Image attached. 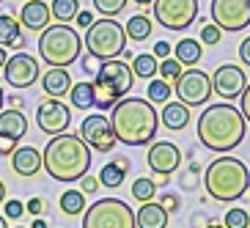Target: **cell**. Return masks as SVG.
I'll list each match as a JSON object with an SVG mask.
<instances>
[{
	"label": "cell",
	"mask_w": 250,
	"mask_h": 228,
	"mask_svg": "<svg viewBox=\"0 0 250 228\" xmlns=\"http://www.w3.org/2000/svg\"><path fill=\"white\" fill-rule=\"evenodd\" d=\"M239 113H242L245 124H250V83H248V88L242 91V96H239Z\"/></svg>",
	"instance_id": "f35d334b"
},
{
	"label": "cell",
	"mask_w": 250,
	"mask_h": 228,
	"mask_svg": "<svg viewBox=\"0 0 250 228\" xmlns=\"http://www.w3.org/2000/svg\"><path fill=\"white\" fill-rule=\"evenodd\" d=\"M170 214L162 209V204L151 201V204H140V209L135 212V226L138 228H165Z\"/></svg>",
	"instance_id": "44dd1931"
},
{
	"label": "cell",
	"mask_w": 250,
	"mask_h": 228,
	"mask_svg": "<svg viewBox=\"0 0 250 228\" xmlns=\"http://www.w3.org/2000/svg\"><path fill=\"white\" fill-rule=\"evenodd\" d=\"M14 228H25V226H14Z\"/></svg>",
	"instance_id": "6f0895ef"
},
{
	"label": "cell",
	"mask_w": 250,
	"mask_h": 228,
	"mask_svg": "<svg viewBox=\"0 0 250 228\" xmlns=\"http://www.w3.org/2000/svg\"><path fill=\"white\" fill-rule=\"evenodd\" d=\"M52 22V11H50V3H44V0H28V3H22V8H20V25L28 30H47Z\"/></svg>",
	"instance_id": "e0dca14e"
},
{
	"label": "cell",
	"mask_w": 250,
	"mask_h": 228,
	"mask_svg": "<svg viewBox=\"0 0 250 228\" xmlns=\"http://www.w3.org/2000/svg\"><path fill=\"white\" fill-rule=\"evenodd\" d=\"M58 206H61V212L66 214V217H77V214H83L85 209H88V206H85V195H83L80 190H66V192H61Z\"/></svg>",
	"instance_id": "83f0119b"
},
{
	"label": "cell",
	"mask_w": 250,
	"mask_h": 228,
	"mask_svg": "<svg viewBox=\"0 0 250 228\" xmlns=\"http://www.w3.org/2000/svg\"><path fill=\"white\" fill-rule=\"evenodd\" d=\"M154 20L168 30L190 28L198 17V0H154Z\"/></svg>",
	"instance_id": "30bf717a"
},
{
	"label": "cell",
	"mask_w": 250,
	"mask_h": 228,
	"mask_svg": "<svg viewBox=\"0 0 250 228\" xmlns=\"http://www.w3.org/2000/svg\"><path fill=\"white\" fill-rule=\"evenodd\" d=\"M99 187H102V184H99V179L91 176V173H85V176L80 179V192H83V195H94Z\"/></svg>",
	"instance_id": "74e56055"
},
{
	"label": "cell",
	"mask_w": 250,
	"mask_h": 228,
	"mask_svg": "<svg viewBox=\"0 0 250 228\" xmlns=\"http://www.w3.org/2000/svg\"><path fill=\"white\" fill-rule=\"evenodd\" d=\"M223 226L226 228H250V214L245 212V209H239V206H234V209H228V214L223 217Z\"/></svg>",
	"instance_id": "e575fe53"
},
{
	"label": "cell",
	"mask_w": 250,
	"mask_h": 228,
	"mask_svg": "<svg viewBox=\"0 0 250 228\" xmlns=\"http://www.w3.org/2000/svg\"><path fill=\"white\" fill-rule=\"evenodd\" d=\"M80 140L91 151L96 154H110L116 148V132H113L110 118L102 116V113H94V116H85L80 124Z\"/></svg>",
	"instance_id": "8fae6325"
},
{
	"label": "cell",
	"mask_w": 250,
	"mask_h": 228,
	"mask_svg": "<svg viewBox=\"0 0 250 228\" xmlns=\"http://www.w3.org/2000/svg\"><path fill=\"white\" fill-rule=\"evenodd\" d=\"M3 102H6V96H3V88H0V113H3Z\"/></svg>",
	"instance_id": "db71d44e"
},
{
	"label": "cell",
	"mask_w": 250,
	"mask_h": 228,
	"mask_svg": "<svg viewBox=\"0 0 250 228\" xmlns=\"http://www.w3.org/2000/svg\"><path fill=\"white\" fill-rule=\"evenodd\" d=\"M146 162H148V168H151V173L162 176V182H165V179L182 165V151H179V146L170 143V140H154V143L148 146Z\"/></svg>",
	"instance_id": "9a60e30c"
},
{
	"label": "cell",
	"mask_w": 250,
	"mask_h": 228,
	"mask_svg": "<svg viewBox=\"0 0 250 228\" xmlns=\"http://www.w3.org/2000/svg\"><path fill=\"white\" fill-rule=\"evenodd\" d=\"M69 102L74 110H91L96 107V94H94V83H74L69 91Z\"/></svg>",
	"instance_id": "d4e9b609"
},
{
	"label": "cell",
	"mask_w": 250,
	"mask_h": 228,
	"mask_svg": "<svg viewBox=\"0 0 250 228\" xmlns=\"http://www.w3.org/2000/svg\"><path fill=\"white\" fill-rule=\"evenodd\" d=\"M206 228H226V226H214V223H212V226H206Z\"/></svg>",
	"instance_id": "9f6ffc18"
},
{
	"label": "cell",
	"mask_w": 250,
	"mask_h": 228,
	"mask_svg": "<svg viewBox=\"0 0 250 228\" xmlns=\"http://www.w3.org/2000/svg\"><path fill=\"white\" fill-rule=\"evenodd\" d=\"M132 3H138V6H151L154 0H132Z\"/></svg>",
	"instance_id": "f5cc1de1"
},
{
	"label": "cell",
	"mask_w": 250,
	"mask_h": 228,
	"mask_svg": "<svg viewBox=\"0 0 250 228\" xmlns=\"http://www.w3.org/2000/svg\"><path fill=\"white\" fill-rule=\"evenodd\" d=\"M74 22L80 25V28H85V30H88L91 25L96 22V20H94V14H91V11H80V14H77V20H74Z\"/></svg>",
	"instance_id": "7bdbcfd3"
},
{
	"label": "cell",
	"mask_w": 250,
	"mask_h": 228,
	"mask_svg": "<svg viewBox=\"0 0 250 228\" xmlns=\"http://www.w3.org/2000/svg\"><path fill=\"white\" fill-rule=\"evenodd\" d=\"M83 69H85V72H88V74H96V72H99V66H96V61L91 58V55H88V58H85V61H83Z\"/></svg>",
	"instance_id": "bcb514c9"
},
{
	"label": "cell",
	"mask_w": 250,
	"mask_h": 228,
	"mask_svg": "<svg viewBox=\"0 0 250 228\" xmlns=\"http://www.w3.org/2000/svg\"><path fill=\"white\" fill-rule=\"evenodd\" d=\"M0 47H14V50L22 52L25 39H22V25L20 20H14L11 14H0Z\"/></svg>",
	"instance_id": "7402d4cb"
},
{
	"label": "cell",
	"mask_w": 250,
	"mask_h": 228,
	"mask_svg": "<svg viewBox=\"0 0 250 228\" xmlns=\"http://www.w3.org/2000/svg\"><path fill=\"white\" fill-rule=\"evenodd\" d=\"M212 22L228 33L245 30L250 25V0H212Z\"/></svg>",
	"instance_id": "7c38bea8"
},
{
	"label": "cell",
	"mask_w": 250,
	"mask_h": 228,
	"mask_svg": "<svg viewBox=\"0 0 250 228\" xmlns=\"http://www.w3.org/2000/svg\"><path fill=\"white\" fill-rule=\"evenodd\" d=\"M126 33L124 25H118L116 20H96L88 30H85V39H83V47L88 50V55L94 61H113L124 55L126 47Z\"/></svg>",
	"instance_id": "52a82bcc"
},
{
	"label": "cell",
	"mask_w": 250,
	"mask_h": 228,
	"mask_svg": "<svg viewBox=\"0 0 250 228\" xmlns=\"http://www.w3.org/2000/svg\"><path fill=\"white\" fill-rule=\"evenodd\" d=\"M220 39H223V30L217 28L214 22H206L204 28H201V39H198V41H204V44H220Z\"/></svg>",
	"instance_id": "d590c367"
},
{
	"label": "cell",
	"mask_w": 250,
	"mask_h": 228,
	"mask_svg": "<svg viewBox=\"0 0 250 228\" xmlns=\"http://www.w3.org/2000/svg\"><path fill=\"white\" fill-rule=\"evenodd\" d=\"M30 228H47V220H42V217H36V220L30 223Z\"/></svg>",
	"instance_id": "681fc988"
},
{
	"label": "cell",
	"mask_w": 250,
	"mask_h": 228,
	"mask_svg": "<svg viewBox=\"0 0 250 228\" xmlns=\"http://www.w3.org/2000/svg\"><path fill=\"white\" fill-rule=\"evenodd\" d=\"M162 209H165V212H176L179 209V198L176 195H162Z\"/></svg>",
	"instance_id": "ee69618b"
},
{
	"label": "cell",
	"mask_w": 250,
	"mask_h": 228,
	"mask_svg": "<svg viewBox=\"0 0 250 228\" xmlns=\"http://www.w3.org/2000/svg\"><path fill=\"white\" fill-rule=\"evenodd\" d=\"M129 69H132V74L138 77V80H154L157 69H160V61H157L151 52H140V55H135V58H132Z\"/></svg>",
	"instance_id": "484cf974"
},
{
	"label": "cell",
	"mask_w": 250,
	"mask_h": 228,
	"mask_svg": "<svg viewBox=\"0 0 250 228\" xmlns=\"http://www.w3.org/2000/svg\"><path fill=\"white\" fill-rule=\"evenodd\" d=\"M0 228H8V223H6V217L0 214Z\"/></svg>",
	"instance_id": "11a10c76"
},
{
	"label": "cell",
	"mask_w": 250,
	"mask_h": 228,
	"mask_svg": "<svg viewBox=\"0 0 250 228\" xmlns=\"http://www.w3.org/2000/svg\"><path fill=\"white\" fill-rule=\"evenodd\" d=\"M11 168L14 173L20 176H36L39 170L44 168V162H42V151L33 146H17V151L11 154Z\"/></svg>",
	"instance_id": "ac0fdd59"
},
{
	"label": "cell",
	"mask_w": 250,
	"mask_h": 228,
	"mask_svg": "<svg viewBox=\"0 0 250 228\" xmlns=\"http://www.w3.org/2000/svg\"><path fill=\"white\" fill-rule=\"evenodd\" d=\"M239 61H242L245 66H250V36H245L242 44H239Z\"/></svg>",
	"instance_id": "b9f144b4"
},
{
	"label": "cell",
	"mask_w": 250,
	"mask_h": 228,
	"mask_svg": "<svg viewBox=\"0 0 250 228\" xmlns=\"http://www.w3.org/2000/svg\"><path fill=\"white\" fill-rule=\"evenodd\" d=\"M42 88H44L47 96L61 99V96H66L72 91V77H69L66 69H47L42 74Z\"/></svg>",
	"instance_id": "ffe728a7"
},
{
	"label": "cell",
	"mask_w": 250,
	"mask_h": 228,
	"mask_svg": "<svg viewBox=\"0 0 250 228\" xmlns=\"http://www.w3.org/2000/svg\"><path fill=\"white\" fill-rule=\"evenodd\" d=\"M212 88L214 94H220L223 99H239L242 91L248 88V77H245V69L236 66V63H223L217 66V72L212 74Z\"/></svg>",
	"instance_id": "2e32d148"
},
{
	"label": "cell",
	"mask_w": 250,
	"mask_h": 228,
	"mask_svg": "<svg viewBox=\"0 0 250 228\" xmlns=\"http://www.w3.org/2000/svg\"><path fill=\"white\" fill-rule=\"evenodd\" d=\"M44 170L55 182H80L91 170V148L80 140V135H58L42 151Z\"/></svg>",
	"instance_id": "3957f363"
},
{
	"label": "cell",
	"mask_w": 250,
	"mask_h": 228,
	"mask_svg": "<svg viewBox=\"0 0 250 228\" xmlns=\"http://www.w3.org/2000/svg\"><path fill=\"white\" fill-rule=\"evenodd\" d=\"M198 140L209 151H234L245 140V118L231 102H217L204 107L198 116Z\"/></svg>",
	"instance_id": "7a4b0ae2"
},
{
	"label": "cell",
	"mask_w": 250,
	"mask_h": 228,
	"mask_svg": "<svg viewBox=\"0 0 250 228\" xmlns=\"http://www.w3.org/2000/svg\"><path fill=\"white\" fill-rule=\"evenodd\" d=\"M22 3H28V0H22Z\"/></svg>",
	"instance_id": "680465c9"
},
{
	"label": "cell",
	"mask_w": 250,
	"mask_h": 228,
	"mask_svg": "<svg viewBox=\"0 0 250 228\" xmlns=\"http://www.w3.org/2000/svg\"><path fill=\"white\" fill-rule=\"evenodd\" d=\"M110 124L116 140L124 146H151L160 126V116L148 99L126 96L110 110Z\"/></svg>",
	"instance_id": "6da1fadb"
},
{
	"label": "cell",
	"mask_w": 250,
	"mask_h": 228,
	"mask_svg": "<svg viewBox=\"0 0 250 228\" xmlns=\"http://www.w3.org/2000/svg\"><path fill=\"white\" fill-rule=\"evenodd\" d=\"M126 3H129V0H94V8L104 17V20H113V17H118L126 8Z\"/></svg>",
	"instance_id": "836d02e7"
},
{
	"label": "cell",
	"mask_w": 250,
	"mask_h": 228,
	"mask_svg": "<svg viewBox=\"0 0 250 228\" xmlns=\"http://www.w3.org/2000/svg\"><path fill=\"white\" fill-rule=\"evenodd\" d=\"M170 83H165L162 77H154V80H148L146 85V94H148V102L151 104H165L170 99Z\"/></svg>",
	"instance_id": "4dcf8cb0"
},
{
	"label": "cell",
	"mask_w": 250,
	"mask_h": 228,
	"mask_svg": "<svg viewBox=\"0 0 250 228\" xmlns=\"http://www.w3.org/2000/svg\"><path fill=\"white\" fill-rule=\"evenodd\" d=\"M50 11H52V20H58L61 25H69L80 14V0H52Z\"/></svg>",
	"instance_id": "f1b7e54d"
},
{
	"label": "cell",
	"mask_w": 250,
	"mask_h": 228,
	"mask_svg": "<svg viewBox=\"0 0 250 228\" xmlns=\"http://www.w3.org/2000/svg\"><path fill=\"white\" fill-rule=\"evenodd\" d=\"M83 52V39L80 33L69 25H50L39 36V58L50 63V69H66Z\"/></svg>",
	"instance_id": "5b68a950"
},
{
	"label": "cell",
	"mask_w": 250,
	"mask_h": 228,
	"mask_svg": "<svg viewBox=\"0 0 250 228\" xmlns=\"http://www.w3.org/2000/svg\"><path fill=\"white\" fill-rule=\"evenodd\" d=\"M25 212L33 214V217H39V214L44 212V201H42V198H30L28 204H25Z\"/></svg>",
	"instance_id": "60d3db41"
},
{
	"label": "cell",
	"mask_w": 250,
	"mask_h": 228,
	"mask_svg": "<svg viewBox=\"0 0 250 228\" xmlns=\"http://www.w3.org/2000/svg\"><path fill=\"white\" fill-rule=\"evenodd\" d=\"M173 91H176L179 102H182L184 107H204L214 94L212 77L206 72H201V69H195V66L182 72V77L173 83Z\"/></svg>",
	"instance_id": "9c48e42d"
},
{
	"label": "cell",
	"mask_w": 250,
	"mask_h": 228,
	"mask_svg": "<svg viewBox=\"0 0 250 228\" xmlns=\"http://www.w3.org/2000/svg\"><path fill=\"white\" fill-rule=\"evenodd\" d=\"M3 77L11 88L22 91V88H30L33 83L42 77V69H39V61L30 55V52H17L6 61L3 66Z\"/></svg>",
	"instance_id": "5bb4252c"
},
{
	"label": "cell",
	"mask_w": 250,
	"mask_h": 228,
	"mask_svg": "<svg viewBox=\"0 0 250 228\" xmlns=\"http://www.w3.org/2000/svg\"><path fill=\"white\" fill-rule=\"evenodd\" d=\"M17 151V140H8V138H0V154H14Z\"/></svg>",
	"instance_id": "f6af8a7d"
},
{
	"label": "cell",
	"mask_w": 250,
	"mask_h": 228,
	"mask_svg": "<svg viewBox=\"0 0 250 228\" xmlns=\"http://www.w3.org/2000/svg\"><path fill=\"white\" fill-rule=\"evenodd\" d=\"M132 198L138 201V204H151V201L157 198V182L154 179H138V182L132 184Z\"/></svg>",
	"instance_id": "1f68e13d"
},
{
	"label": "cell",
	"mask_w": 250,
	"mask_h": 228,
	"mask_svg": "<svg viewBox=\"0 0 250 228\" xmlns=\"http://www.w3.org/2000/svg\"><path fill=\"white\" fill-rule=\"evenodd\" d=\"M83 214V228H138L129 204L118 198H99Z\"/></svg>",
	"instance_id": "ba28073f"
},
{
	"label": "cell",
	"mask_w": 250,
	"mask_h": 228,
	"mask_svg": "<svg viewBox=\"0 0 250 228\" xmlns=\"http://www.w3.org/2000/svg\"><path fill=\"white\" fill-rule=\"evenodd\" d=\"M113 162H116L118 168H124V170H129V160H126L124 154H121V157H116V160H113Z\"/></svg>",
	"instance_id": "7dc6e473"
},
{
	"label": "cell",
	"mask_w": 250,
	"mask_h": 228,
	"mask_svg": "<svg viewBox=\"0 0 250 228\" xmlns=\"http://www.w3.org/2000/svg\"><path fill=\"white\" fill-rule=\"evenodd\" d=\"M151 28H154V25H151V20H148L146 14H132L124 25V33H126L129 41H146V39L151 36Z\"/></svg>",
	"instance_id": "4316f807"
},
{
	"label": "cell",
	"mask_w": 250,
	"mask_h": 228,
	"mask_svg": "<svg viewBox=\"0 0 250 228\" xmlns=\"http://www.w3.org/2000/svg\"><path fill=\"white\" fill-rule=\"evenodd\" d=\"M28 135V116L22 110H6L0 113V138H8V140H22Z\"/></svg>",
	"instance_id": "d6986e66"
},
{
	"label": "cell",
	"mask_w": 250,
	"mask_h": 228,
	"mask_svg": "<svg viewBox=\"0 0 250 228\" xmlns=\"http://www.w3.org/2000/svg\"><path fill=\"white\" fill-rule=\"evenodd\" d=\"M0 204H6V184H3V179H0Z\"/></svg>",
	"instance_id": "f907efd6"
},
{
	"label": "cell",
	"mask_w": 250,
	"mask_h": 228,
	"mask_svg": "<svg viewBox=\"0 0 250 228\" xmlns=\"http://www.w3.org/2000/svg\"><path fill=\"white\" fill-rule=\"evenodd\" d=\"M204 187L220 204L239 201L250 190V170L236 157H217L204 170Z\"/></svg>",
	"instance_id": "277c9868"
},
{
	"label": "cell",
	"mask_w": 250,
	"mask_h": 228,
	"mask_svg": "<svg viewBox=\"0 0 250 228\" xmlns=\"http://www.w3.org/2000/svg\"><path fill=\"white\" fill-rule=\"evenodd\" d=\"M157 61H165V58H170V44L168 41H154V52H151Z\"/></svg>",
	"instance_id": "ab89813d"
},
{
	"label": "cell",
	"mask_w": 250,
	"mask_h": 228,
	"mask_svg": "<svg viewBox=\"0 0 250 228\" xmlns=\"http://www.w3.org/2000/svg\"><path fill=\"white\" fill-rule=\"evenodd\" d=\"M6 61H8V55H6V50H3V47H0V69L6 66Z\"/></svg>",
	"instance_id": "816d5d0a"
},
{
	"label": "cell",
	"mask_w": 250,
	"mask_h": 228,
	"mask_svg": "<svg viewBox=\"0 0 250 228\" xmlns=\"http://www.w3.org/2000/svg\"><path fill=\"white\" fill-rule=\"evenodd\" d=\"M8 104H11V110H20V107H22V99H20V96H11Z\"/></svg>",
	"instance_id": "c3c4849f"
},
{
	"label": "cell",
	"mask_w": 250,
	"mask_h": 228,
	"mask_svg": "<svg viewBox=\"0 0 250 228\" xmlns=\"http://www.w3.org/2000/svg\"><path fill=\"white\" fill-rule=\"evenodd\" d=\"M3 217H8V220H20V217H22L25 214V204L22 201H17V198H8L6 204H3Z\"/></svg>",
	"instance_id": "8d00e7d4"
},
{
	"label": "cell",
	"mask_w": 250,
	"mask_h": 228,
	"mask_svg": "<svg viewBox=\"0 0 250 228\" xmlns=\"http://www.w3.org/2000/svg\"><path fill=\"white\" fill-rule=\"evenodd\" d=\"M135 74L129 69V63H124L121 58L104 61L99 63L96 72V83H94V94H96V107L99 110H113L132 88Z\"/></svg>",
	"instance_id": "8992f818"
},
{
	"label": "cell",
	"mask_w": 250,
	"mask_h": 228,
	"mask_svg": "<svg viewBox=\"0 0 250 228\" xmlns=\"http://www.w3.org/2000/svg\"><path fill=\"white\" fill-rule=\"evenodd\" d=\"M0 3H3V0H0Z\"/></svg>",
	"instance_id": "91938a15"
},
{
	"label": "cell",
	"mask_w": 250,
	"mask_h": 228,
	"mask_svg": "<svg viewBox=\"0 0 250 228\" xmlns=\"http://www.w3.org/2000/svg\"><path fill=\"white\" fill-rule=\"evenodd\" d=\"M69 124H72V110H69L61 99L47 96V99L39 102V107H36V126L44 135L58 138V135H63L69 129Z\"/></svg>",
	"instance_id": "4fadbf2b"
},
{
	"label": "cell",
	"mask_w": 250,
	"mask_h": 228,
	"mask_svg": "<svg viewBox=\"0 0 250 228\" xmlns=\"http://www.w3.org/2000/svg\"><path fill=\"white\" fill-rule=\"evenodd\" d=\"M201 55H204V47H201L198 39H182L176 47H173V58L182 63V66H195L201 61Z\"/></svg>",
	"instance_id": "cb8c5ba5"
},
{
	"label": "cell",
	"mask_w": 250,
	"mask_h": 228,
	"mask_svg": "<svg viewBox=\"0 0 250 228\" xmlns=\"http://www.w3.org/2000/svg\"><path fill=\"white\" fill-rule=\"evenodd\" d=\"M124 176H126L124 168H118L116 162H107V165L99 170V184L107 187V190H118V187L124 184Z\"/></svg>",
	"instance_id": "f546056e"
},
{
	"label": "cell",
	"mask_w": 250,
	"mask_h": 228,
	"mask_svg": "<svg viewBox=\"0 0 250 228\" xmlns=\"http://www.w3.org/2000/svg\"><path fill=\"white\" fill-rule=\"evenodd\" d=\"M182 72H184V66L179 63L176 58H165V61H160V69H157V74H162V80L170 83V85H173V83H176L179 77H182Z\"/></svg>",
	"instance_id": "d6a6232c"
},
{
	"label": "cell",
	"mask_w": 250,
	"mask_h": 228,
	"mask_svg": "<svg viewBox=\"0 0 250 228\" xmlns=\"http://www.w3.org/2000/svg\"><path fill=\"white\" fill-rule=\"evenodd\" d=\"M160 118H162V126H165V129L182 132L184 126L190 124V107H184L182 102H165Z\"/></svg>",
	"instance_id": "603a6c76"
}]
</instances>
